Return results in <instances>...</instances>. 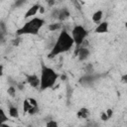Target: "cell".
<instances>
[{
	"label": "cell",
	"instance_id": "1",
	"mask_svg": "<svg viewBox=\"0 0 127 127\" xmlns=\"http://www.w3.org/2000/svg\"><path fill=\"white\" fill-rule=\"evenodd\" d=\"M73 45H74V41H73L71 35H69L65 30H63L60 33L52 51L50 52L49 57L55 58L56 56H58L60 54L65 53V52L69 51L73 47Z\"/></svg>",
	"mask_w": 127,
	"mask_h": 127
},
{
	"label": "cell",
	"instance_id": "20",
	"mask_svg": "<svg viewBox=\"0 0 127 127\" xmlns=\"http://www.w3.org/2000/svg\"><path fill=\"white\" fill-rule=\"evenodd\" d=\"M105 112H106V114H107V116H108L109 118H110V117L112 116V114H113V110H112L111 108H108V109H107Z\"/></svg>",
	"mask_w": 127,
	"mask_h": 127
},
{
	"label": "cell",
	"instance_id": "17",
	"mask_svg": "<svg viewBox=\"0 0 127 127\" xmlns=\"http://www.w3.org/2000/svg\"><path fill=\"white\" fill-rule=\"evenodd\" d=\"M58 126V123L54 120H51L49 122H47V127H57Z\"/></svg>",
	"mask_w": 127,
	"mask_h": 127
},
{
	"label": "cell",
	"instance_id": "10",
	"mask_svg": "<svg viewBox=\"0 0 127 127\" xmlns=\"http://www.w3.org/2000/svg\"><path fill=\"white\" fill-rule=\"evenodd\" d=\"M68 17H69V12H68V10H67L66 8H64V9L60 10L59 16H58V18H59L60 21H64V20L67 19Z\"/></svg>",
	"mask_w": 127,
	"mask_h": 127
},
{
	"label": "cell",
	"instance_id": "21",
	"mask_svg": "<svg viewBox=\"0 0 127 127\" xmlns=\"http://www.w3.org/2000/svg\"><path fill=\"white\" fill-rule=\"evenodd\" d=\"M29 101H30V103H31L32 105H34V106H38V105H37V100H36L35 98H29Z\"/></svg>",
	"mask_w": 127,
	"mask_h": 127
},
{
	"label": "cell",
	"instance_id": "24",
	"mask_svg": "<svg viewBox=\"0 0 127 127\" xmlns=\"http://www.w3.org/2000/svg\"><path fill=\"white\" fill-rule=\"evenodd\" d=\"M19 41H20V39H14V41H13V45L15 46H17L18 45V43H19Z\"/></svg>",
	"mask_w": 127,
	"mask_h": 127
},
{
	"label": "cell",
	"instance_id": "13",
	"mask_svg": "<svg viewBox=\"0 0 127 127\" xmlns=\"http://www.w3.org/2000/svg\"><path fill=\"white\" fill-rule=\"evenodd\" d=\"M102 16H103V12L101 10H98V11H96V12L93 13V15H92V21L94 23H98L101 20Z\"/></svg>",
	"mask_w": 127,
	"mask_h": 127
},
{
	"label": "cell",
	"instance_id": "16",
	"mask_svg": "<svg viewBox=\"0 0 127 127\" xmlns=\"http://www.w3.org/2000/svg\"><path fill=\"white\" fill-rule=\"evenodd\" d=\"M7 92H8V94H9L10 96L14 97V96H15V94H16V88H15L14 86H10V87H8Z\"/></svg>",
	"mask_w": 127,
	"mask_h": 127
},
{
	"label": "cell",
	"instance_id": "4",
	"mask_svg": "<svg viewBox=\"0 0 127 127\" xmlns=\"http://www.w3.org/2000/svg\"><path fill=\"white\" fill-rule=\"evenodd\" d=\"M86 36H87V31L84 29V27L80 25H76L73 27L71 31V37L74 41V45L76 46V48H79V46L82 44Z\"/></svg>",
	"mask_w": 127,
	"mask_h": 127
},
{
	"label": "cell",
	"instance_id": "25",
	"mask_svg": "<svg viewBox=\"0 0 127 127\" xmlns=\"http://www.w3.org/2000/svg\"><path fill=\"white\" fill-rule=\"evenodd\" d=\"M41 13H44V8L43 7H40V10H39Z\"/></svg>",
	"mask_w": 127,
	"mask_h": 127
},
{
	"label": "cell",
	"instance_id": "23",
	"mask_svg": "<svg viewBox=\"0 0 127 127\" xmlns=\"http://www.w3.org/2000/svg\"><path fill=\"white\" fill-rule=\"evenodd\" d=\"M47 3H48V5H49V6H53V5L56 3V0H48V1H47Z\"/></svg>",
	"mask_w": 127,
	"mask_h": 127
},
{
	"label": "cell",
	"instance_id": "14",
	"mask_svg": "<svg viewBox=\"0 0 127 127\" xmlns=\"http://www.w3.org/2000/svg\"><path fill=\"white\" fill-rule=\"evenodd\" d=\"M61 23H53V24H50L49 25V30L51 31V32H55V31H57V30H59V29H61Z\"/></svg>",
	"mask_w": 127,
	"mask_h": 127
},
{
	"label": "cell",
	"instance_id": "26",
	"mask_svg": "<svg viewBox=\"0 0 127 127\" xmlns=\"http://www.w3.org/2000/svg\"><path fill=\"white\" fill-rule=\"evenodd\" d=\"M125 28H126V29H127V22H126V23H125Z\"/></svg>",
	"mask_w": 127,
	"mask_h": 127
},
{
	"label": "cell",
	"instance_id": "5",
	"mask_svg": "<svg viewBox=\"0 0 127 127\" xmlns=\"http://www.w3.org/2000/svg\"><path fill=\"white\" fill-rule=\"evenodd\" d=\"M75 55L78 57L79 61H84L89 57L90 53H89L88 49H86V48H76Z\"/></svg>",
	"mask_w": 127,
	"mask_h": 127
},
{
	"label": "cell",
	"instance_id": "22",
	"mask_svg": "<svg viewBox=\"0 0 127 127\" xmlns=\"http://www.w3.org/2000/svg\"><path fill=\"white\" fill-rule=\"evenodd\" d=\"M121 81L127 84V73H126V74H123V75L121 76Z\"/></svg>",
	"mask_w": 127,
	"mask_h": 127
},
{
	"label": "cell",
	"instance_id": "15",
	"mask_svg": "<svg viewBox=\"0 0 127 127\" xmlns=\"http://www.w3.org/2000/svg\"><path fill=\"white\" fill-rule=\"evenodd\" d=\"M6 121H8V117H7V115L5 114L4 110L1 109V110H0V124H4Z\"/></svg>",
	"mask_w": 127,
	"mask_h": 127
},
{
	"label": "cell",
	"instance_id": "9",
	"mask_svg": "<svg viewBox=\"0 0 127 127\" xmlns=\"http://www.w3.org/2000/svg\"><path fill=\"white\" fill-rule=\"evenodd\" d=\"M40 5H38V4H35V5H33L31 8H29L28 9V11L25 13V18H30V17H32V16H35L38 12H39V10H40Z\"/></svg>",
	"mask_w": 127,
	"mask_h": 127
},
{
	"label": "cell",
	"instance_id": "19",
	"mask_svg": "<svg viewBox=\"0 0 127 127\" xmlns=\"http://www.w3.org/2000/svg\"><path fill=\"white\" fill-rule=\"evenodd\" d=\"M100 118H101V120H103V121H106V120L109 119V117L107 116L106 112H101V114H100Z\"/></svg>",
	"mask_w": 127,
	"mask_h": 127
},
{
	"label": "cell",
	"instance_id": "2",
	"mask_svg": "<svg viewBox=\"0 0 127 127\" xmlns=\"http://www.w3.org/2000/svg\"><path fill=\"white\" fill-rule=\"evenodd\" d=\"M59 77V74L52 68L49 67L45 64H42V69H41V83H40V89L41 90H46L48 88H52L57 79Z\"/></svg>",
	"mask_w": 127,
	"mask_h": 127
},
{
	"label": "cell",
	"instance_id": "12",
	"mask_svg": "<svg viewBox=\"0 0 127 127\" xmlns=\"http://www.w3.org/2000/svg\"><path fill=\"white\" fill-rule=\"evenodd\" d=\"M8 112H9V115H10L12 118H18V117H19V111H18V108H17L16 106L10 105Z\"/></svg>",
	"mask_w": 127,
	"mask_h": 127
},
{
	"label": "cell",
	"instance_id": "3",
	"mask_svg": "<svg viewBox=\"0 0 127 127\" xmlns=\"http://www.w3.org/2000/svg\"><path fill=\"white\" fill-rule=\"evenodd\" d=\"M45 20L42 18H32L27 23H25L21 28H19L16 31L17 36H23V35H38L40 29L44 26Z\"/></svg>",
	"mask_w": 127,
	"mask_h": 127
},
{
	"label": "cell",
	"instance_id": "11",
	"mask_svg": "<svg viewBox=\"0 0 127 127\" xmlns=\"http://www.w3.org/2000/svg\"><path fill=\"white\" fill-rule=\"evenodd\" d=\"M88 115H89V111H88L87 108H84V107L80 108V109L77 111V113H76V116H77L78 118H83V119L87 118Z\"/></svg>",
	"mask_w": 127,
	"mask_h": 127
},
{
	"label": "cell",
	"instance_id": "7",
	"mask_svg": "<svg viewBox=\"0 0 127 127\" xmlns=\"http://www.w3.org/2000/svg\"><path fill=\"white\" fill-rule=\"evenodd\" d=\"M23 109H24L25 112H28V113H30V114H34V113L37 112V110H38V106H34V105H32V104L30 103L29 99H26V100H24Z\"/></svg>",
	"mask_w": 127,
	"mask_h": 127
},
{
	"label": "cell",
	"instance_id": "18",
	"mask_svg": "<svg viewBox=\"0 0 127 127\" xmlns=\"http://www.w3.org/2000/svg\"><path fill=\"white\" fill-rule=\"evenodd\" d=\"M25 2H26V0H16L14 5H15V7H20V6L23 5Z\"/></svg>",
	"mask_w": 127,
	"mask_h": 127
},
{
	"label": "cell",
	"instance_id": "8",
	"mask_svg": "<svg viewBox=\"0 0 127 127\" xmlns=\"http://www.w3.org/2000/svg\"><path fill=\"white\" fill-rule=\"evenodd\" d=\"M94 32L97 33V34H105V33H107L108 32V23L105 22V21L101 22L100 24L97 25V27L95 28Z\"/></svg>",
	"mask_w": 127,
	"mask_h": 127
},
{
	"label": "cell",
	"instance_id": "6",
	"mask_svg": "<svg viewBox=\"0 0 127 127\" xmlns=\"http://www.w3.org/2000/svg\"><path fill=\"white\" fill-rule=\"evenodd\" d=\"M27 81L32 87H39L41 83V79L36 74H31L27 76Z\"/></svg>",
	"mask_w": 127,
	"mask_h": 127
}]
</instances>
